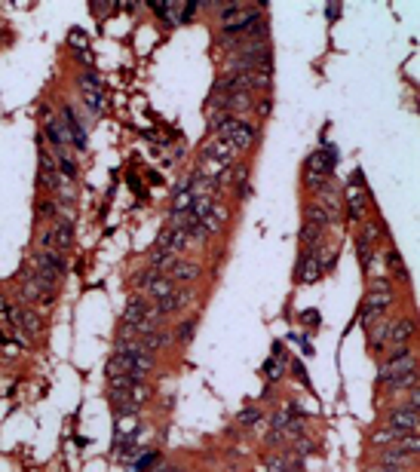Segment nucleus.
<instances>
[{
    "label": "nucleus",
    "instance_id": "1",
    "mask_svg": "<svg viewBox=\"0 0 420 472\" xmlns=\"http://www.w3.org/2000/svg\"><path fill=\"white\" fill-rule=\"evenodd\" d=\"M77 89H80V98H83V108H86L89 117H105L108 114V98H105V83L96 71H83L77 77Z\"/></svg>",
    "mask_w": 420,
    "mask_h": 472
},
{
    "label": "nucleus",
    "instance_id": "2",
    "mask_svg": "<svg viewBox=\"0 0 420 472\" xmlns=\"http://www.w3.org/2000/svg\"><path fill=\"white\" fill-rule=\"evenodd\" d=\"M334 163H338L334 147H319V151H313L310 156H307V163H304V184L310 190L322 188V184L334 175Z\"/></svg>",
    "mask_w": 420,
    "mask_h": 472
},
{
    "label": "nucleus",
    "instance_id": "3",
    "mask_svg": "<svg viewBox=\"0 0 420 472\" xmlns=\"http://www.w3.org/2000/svg\"><path fill=\"white\" fill-rule=\"evenodd\" d=\"M71 246H74V221H71V215H59L40 234V248L43 252L64 255V252H71Z\"/></svg>",
    "mask_w": 420,
    "mask_h": 472
},
{
    "label": "nucleus",
    "instance_id": "4",
    "mask_svg": "<svg viewBox=\"0 0 420 472\" xmlns=\"http://www.w3.org/2000/svg\"><path fill=\"white\" fill-rule=\"evenodd\" d=\"M37 147H40V169H37V190L40 193H59L62 188V175H59V163H55V154L50 151V144L43 138H37Z\"/></svg>",
    "mask_w": 420,
    "mask_h": 472
},
{
    "label": "nucleus",
    "instance_id": "5",
    "mask_svg": "<svg viewBox=\"0 0 420 472\" xmlns=\"http://www.w3.org/2000/svg\"><path fill=\"white\" fill-rule=\"evenodd\" d=\"M341 200L347 202V212H350L353 221H365V212L371 206V197H368V188H365V181H362V172L359 169L350 175L347 190H344Z\"/></svg>",
    "mask_w": 420,
    "mask_h": 472
},
{
    "label": "nucleus",
    "instance_id": "6",
    "mask_svg": "<svg viewBox=\"0 0 420 472\" xmlns=\"http://www.w3.org/2000/svg\"><path fill=\"white\" fill-rule=\"evenodd\" d=\"M417 368V350L414 347H399V350H390V359L384 362L378 374V384L384 386L387 381H393V377L405 374V372H414Z\"/></svg>",
    "mask_w": 420,
    "mask_h": 472
},
{
    "label": "nucleus",
    "instance_id": "7",
    "mask_svg": "<svg viewBox=\"0 0 420 472\" xmlns=\"http://www.w3.org/2000/svg\"><path fill=\"white\" fill-rule=\"evenodd\" d=\"M59 120H62V126H64V132H68V142H71V147L77 154H83L86 151V126H83V120L77 117V108L71 105V101H64V105L59 108Z\"/></svg>",
    "mask_w": 420,
    "mask_h": 472
},
{
    "label": "nucleus",
    "instance_id": "8",
    "mask_svg": "<svg viewBox=\"0 0 420 472\" xmlns=\"http://www.w3.org/2000/svg\"><path fill=\"white\" fill-rule=\"evenodd\" d=\"M396 304V292H378V289H368L365 301H362V326H375L378 319H384V313Z\"/></svg>",
    "mask_w": 420,
    "mask_h": 472
},
{
    "label": "nucleus",
    "instance_id": "9",
    "mask_svg": "<svg viewBox=\"0 0 420 472\" xmlns=\"http://www.w3.org/2000/svg\"><path fill=\"white\" fill-rule=\"evenodd\" d=\"M420 405H412V402H402V405H396L393 411H390V418H387V430H393L396 436H408V432H417L420 427Z\"/></svg>",
    "mask_w": 420,
    "mask_h": 472
},
{
    "label": "nucleus",
    "instance_id": "10",
    "mask_svg": "<svg viewBox=\"0 0 420 472\" xmlns=\"http://www.w3.org/2000/svg\"><path fill=\"white\" fill-rule=\"evenodd\" d=\"M417 335V322L412 316L405 319H393L387 328V340H384V350H399V347H412V340Z\"/></svg>",
    "mask_w": 420,
    "mask_h": 472
},
{
    "label": "nucleus",
    "instance_id": "11",
    "mask_svg": "<svg viewBox=\"0 0 420 472\" xmlns=\"http://www.w3.org/2000/svg\"><path fill=\"white\" fill-rule=\"evenodd\" d=\"M18 294H22V301H25V304H31V307L50 310L52 304H55V292L43 289V285H40V282H34L28 273H22V289H18Z\"/></svg>",
    "mask_w": 420,
    "mask_h": 472
},
{
    "label": "nucleus",
    "instance_id": "12",
    "mask_svg": "<svg viewBox=\"0 0 420 472\" xmlns=\"http://www.w3.org/2000/svg\"><path fill=\"white\" fill-rule=\"evenodd\" d=\"M322 264H319V255H316V246L313 248H304L301 261H297V282H316L322 276Z\"/></svg>",
    "mask_w": 420,
    "mask_h": 472
},
{
    "label": "nucleus",
    "instance_id": "13",
    "mask_svg": "<svg viewBox=\"0 0 420 472\" xmlns=\"http://www.w3.org/2000/svg\"><path fill=\"white\" fill-rule=\"evenodd\" d=\"M414 464V457L412 454H405L402 448H396V445H387V448H380L378 451V466H396V469H408Z\"/></svg>",
    "mask_w": 420,
    "mask_h": 472
},
{
    "label": "nucleus",
    "instance_id": "14",
    "mask_svg": "<svg viewBox=\"0 0 420 472\" xmlns=\"http://www.w3.org/2000/svg\"><path fill=\"white\" fill-rule=\"evenodd\" d=\"M191 298H193V294H191V289H184V292H172L169 298L157 301V304H154V310H157V316L163 319V316H169V313H175V310L188 307V304H191Z\"/></svg>",
    "mask_w": 420,
    "mask_h": 472
},
{
    "label": "nucleus",
    "instance_id": "15",
    "mask_svg": "<svg viewBox=\"0 0 420 472\" xmlns=\"http://www.w3.org/2000/svg\"><path fill=\"white\" fill-rule=\"evenodd\" d=\"M147 307H151V304H147V298H144V294H132V298H129V304H126V310H123V322H120V326H129V328H135L138 322L144 319Z\"/></svg>",
    "mask_w": 420,
    "mask_h": 472
},
{
    "label": "nucleus",
    "instance_id": "16",
    "mask_svg": "<svg viewBox=\"0 0 420 472\" xmlns=\"http://www.w3.org/2000/svg\"><path fill=\"white\" fill-rule=\"evenodd\" d=\"M227 215H230L227 206L215 200V202H212V209L206 212V218H203V230H206V234H221L224 224H227Z\"/></svg>",
    "mask_w": 420,
    "mask_h": 472
},
{
    "label": "nucleus",
    "instance_id": "17",
    "mask_svg": "<svg viewBox=\"0 0 420 472\" xmlns=\"http://www.w3.org/2000/svg\"><path fill=\"white\" fill-rule=\"evenodd\" d=\"M40 331H43V319L37 316L34 310L18 313V331H16V335H22V340H34Z\"/></svg>",
    "mask_w": 420,
    "mask_h": 472
},
{
    "label": "nucleus",
    "instance_id": "18",
    "mask_svg": "<svg viewBox=\"0 0 420 472\" xmlns=\"http://www.w3.org/2000/svg\"><path fill=\"white\" fill-rule=\"evenodd\" d=\"M166 276H169L172 282H184V285H191V282L200 276V264H193V261H181V258H178V261H175V264L169 267V270H166Z\"/></svg>",
    "mask_w": 420,
    "mask_h": 472
},
{
    "label": "nucleus",
    "instance_id": "19",
    "mask_svg": "<svg viewBox=\"0 0 420 472\" xmlns=\"http://www.w3.org/2000/svg\"><path fill=\"white\" fill-rule=\"evenodd\" d=\"M304 224H307V227H316V230H325V227L331 224V215L325 212L322 202H316V200H313L310 206L304 209Z\"/></svg>",
    "mask_w": 420,
    "mask_h": 472
},
{
    "label": "nucleus",
    "instance_id": "20",
    "mask_svg": "<svg viewBox=\"0 0 420 472\" xmlns=\"http://www.w3.org/2000/svg\"><path fill=\"white\" fill-rule=\"evenodd\" d=\"M144 292H147V298H154V301H163V298H169V294L175 292V282H172L166 273H157V276H154V282L147 285Z\"/></svg>",
    "mask_w": 420,
    "mask_h": 472
},
{
    "label": "nucleus",
    "instance_id": "21",
    "mask_svg": "<svg viewBox=\"0 0 420 472\" xmlns=\"http://www.w3.org/2000/svg\"><path fill=\"white\" fill-rule=\"evenodd\" d=\"M138 344H142L147 353H154V350H166L172 344V335L169 331H163V328H157V331H147V335L138 338Z\"/></svg>",
    "mask_w": 420,
    "mask_h": 472
},
{
    "label": "nucleus",
    "instance_id": "22",
    "mask_svg": "<svg viewBox=\"0 0 420 472\" xmlns=\"http://www.w3.org/2000/svg\"><path fill=\"white\" fill-rule=\"evenodd\" d=\"M380 236H387L384 224H378V221H362V230H359L356 243H362V246H378Z\"/></svg>",
    "mask_w": 420,
    "mask_h": 472
},
{
    "label": "nucleus",
    "instance_id": "23",
    "mask_svg": "<svg viewBox=\"0 0 420 472\" xmlns=\"http://www.w3.org/2000/svg\"><path fill=\"white\" fill-rule=\"evenodd\" d=\"M37 218H40V221H55V218H59V197L43 193V197L37 200Z\"/></svg>",
    "mask_w": 420,
    "mask_h": 472
},
{
    "label": "nucleus",
    "instance_id": "24",
    "mask_svg": "<svg viewBox=\"0 0 420 472\" xmlns=\"http://www.w3.org/2000/svg\"><path fill=\"white\" fill-rule=\"evenodd\" d=\"M414 386H417V368H414V372H405V374L393 377V381H387L384 390L387 393H402V390H414Z\"/></svg>",
    "mask_w": 420,
    "mask_h": 472
},
{
    "label": "nucleus",
    "instance_id": "25",
    "mask_svg": "<svg viewBox=\"0 0 420 472\" xmlns=\"http://www.w3.org/2000/svg\"><path fill=\"white\" fill-rule=\"evenodd\" d=\"M356 255H359V264H362V273H371L375 270V264H378V246H362L356 243Z\"/></svg>",
    "mask_w": 420,
    "mask_h": 472
},
{
    "label": "nucleus",
    "instance_id": "26",
    "mask_svg": "<svg viewBox=\"0 0 420 472\" xmlns=\"http://www.w3.org/2000/svg\"><path fill=\"white\" fill-rule=\"evenodd\" d=\"M384 258H387V267H390V273H393L396 280H402V282H405V264H402V258H399L396 246H387Z\"/></svg>",
    "mask_w": 420,
    "mask_h": 472
},
{
    "label": "nucleus",
    "instance_id": "27",
    "mask_svg": "<svg viewBox=\"0 0 420 472\" xmlns=\"http://www.w3.org/2000/svg\"><path fill=\"white\" fill-rule=\"evenodd\" d=\"M151 466H160V454H157V451H138V457L132 460V469L135 472H144V469H151Z\"/></svg>",
    "mask_w": 420,
    "mask_h": 472
},
{
    "label": "nucleus",
    "instance_id": "28",
    "mask_svg": "<svg viewBox=\"0 0 420 472\" xmlns=\"http://www.w3.org/2000/svg\"><path fill=\"white\" fill-rule=\"evenodd\" d=\"M264 372H267V381H279L285 372V359H270V362L264 365Z\"/></svg>",
    "mask_w": 420,
    "mask_h": 472
},
{
    "label": "nucleus",
    "instance_id": "29",
    "mask_svg": "<svg viewBox=\"0 0 420 472\" xmlns=\"http://www.w3.org/2000/svg\"><path fill=\"white\" fill-rule=\"evenodd\" d=\"M193 331H197V322L188 319V322H181V326H178L175 338H178V340H191V338H193Z\"/></svg>",
    "mask_w": 420,
    "mask_h": 472
},
{
    "label": "nucleus",
    "instance_id": "30",
    "mask_svg": "<svg viewBox=\"0 0 420 472\" xmlns=\"http://www.w3.org/2000/svg\"><path fill=\"white\" fill-rule=\"evenodd\" d=\"M154 276H157V270H151V267H147V270H142V273L135 276V285H138V289H147V285L154 282Z\"/></svg>",
    "mask_w": 420,
    "mask_h": 472
},
{
    "label": "nucleus",
    "instance_id": "31",
    "mask_svg": "<svg viewBox=\"0 0 420 472\" xmlns=\"http://www.w3.org/2000/svg\"><path fill=\"white\" fill-rule=\"evenodd\" d=\"M396 439H399V436H396V432H393V430H387V427H384V430H380V432H378V436H375V442H378V445H393V442H396Z\"/></svg>",
    "mask_w": 420,
    "mask_h": 472
},
{
    "label": "nucleus",
    "instance_id": "32",
    "mask_svg": "<svg viewBox=\"0 0 420 472\" xmlns=\"http://www.w3.org/2000/svg\"><path fill=\"white\" fill-rule=\"evenodd\" d=\"M267 472H295L292 466H288L285 464V460H279V457H273V460H270V464H267Z\"/></svg>",
    "mask_w": 420,
    "mask_h": 472
},
{
    "label": "nucleus",
    "instance_id": "33",
    "mask_svg": "<svg viewBox=\"0 0 420 472\" xmlns=\"http://www.w3.org/2000/svg\"><path fill=\"white\" fill-rule=\"evenodd\" d=\"M251 420H255V423L261 420V411H258V408H255V411H251V408H249V411H242V414H239V423H242V427H249V423H251Z\"/></svg>",
    "mask_w": 420,
    "mask_h": 472
},
{
    "label": "nucleus",
    "instance_id": "34",
    "mask_svg": "<svg viewBox=\"0 0 420 472\" xmlns=\"http://www.w3.org/2000/svg\"><path fill=\"white\" fill-rule=\"evenodd\" d=\"M270 110H273V101H270V98H261V101H258V114H261V117H270Z\"/></svg>",
    "mask_w": 420,
    "mask_h": 472
},
{
    "label": "nucleus",
    "instance_id": "35",
    "mask_svg": "<svg viewBox=\"0 0 420 472\" xmlns=\"http://www.w3.org/2000/svg\"><path fill=\"white\" fill-rule=\"evenodd\" d=\"M71 46H83V50H86V34H80V31H71Z\"/></svg>",
    "mask_w": 420,
    "mask_h": 472
},
{
    "label": "nucleus",
    "instance_id": "36",
    "mask_svg": "<svg viewBox=\"0 0 420 472\" xmlns=\"http://www.w3.org/2000/svg\"><path fill=\"white\" fill-rule=\"evenodd\" d=\"M325 16H329L331 22H334V18L341 16V4H329V6H325Z\"/></svg>",
    "mask_w": 420,
    "mask_h": 472
},
{
    "label": "nucleus",
    "instance_id": "37",
    "mask_svg": "<svg viewBox=\"0 0 420 472\" xmlns=\"http://www.w3.org/2000/svg\"><path fill=\"white\" fill-rule=\"evenodd\" d=\"M368 472H408V469H396V466H375V469H368Z\"/></svg>",
    "mask_w": 420,
    "mask_h": 472
},
{
    "label": "nucleus",
    "instance_id": "38",
    "mask_svg": "<svg viewBox=\"0 0 420 472\" xmlns=\"http://www.w3.org/2000/svg\"><path fill=\"white\" fill-rule=\"evenodd\" d=\"M160 472H181V469H178V466H163Z\"/></svg>",
    "mask_w": 420,
    "mask_h": 472
}]
</instances>
